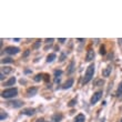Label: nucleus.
<instances>
[{"mask_svg": "<svg viewBox=\"0 0 122 122\" xmlns=\"http://www.w3.org/2000/svg\"><path fill=\"white\" fill-rule=\"evenodd\" d=\"M94 71H96V67H94V63L89 64V67L87 68V71H86V74L83 77V80H82V83L87 84L89 81L93 78V74H94Z\"/></svg>", "mask_w": 122, "mask_h": 122, "instance_id": "obj_1", "label": "nucleus"}, {"mask_svg": "<svg viewBox=\"0 0 122 122\" xmlns=\"http://www.w3.org/2000/svg\"><path fill=\"white\" fill-rule=\"evenodd\" d=\"M18 94V89L17 88H9V89H6L1 92V97L5 98V99H10V98H13Z\"/></svg>", "mask_w": 122, "mask_h": 122, "instance_id": "obj_2", "label": "nucleus"}, {"mask_svg": "<svg viewBox=\"0 0 122 122\" xmlns=\"http://www.w3.org/2000/svg\"><path fill=\"white\" fill-rule=\"evenodd\" d=\"M101 97H102V91H97V92H94L90 99V103L91 104H96V103L101 99Z\"/></svg>", "mask_w": 122, "mask_h": 122, "instance_id": "obj_3", "label": "nucleus"}, {"mask_svg": "<svg viewBox=\"0 0 122 122\" xmlns=\"http://www.w3.org/2000/svg\"><path fill=\"white\" fill-rule=\"evenodd\" d=\"M5 51H6V53H8V55H17L20 50H19V48H17V47H7Z\"/></svg>", "mask_w": 122, "mask_h": 122, "instance_id": "obj_4", "label": "nucleus"}, {"mask_svg": "<svg viewBox=\"0 0 122 122\" xmlns=\"http://www.w3.org/2000/svg\"><path fill=\"white\" fill-rule=\"evenodd\" d=\"M8 106L11 107V108H20V107L23 106V102L22 101H19V100H15V101H9Z\"/></svg>", "mask_w": 122, "mask_h": 122, "instance_id": "obj_5", "label": "nucleus"}, {"mask_svg": "<svg viewBox=\"0 0 122 122\" xmlns=\"http://www.w3.org/2000/svg\"><path fill=\"white\" fill-rule=\"evenodd\" d=\"M93 58H94V50L93 49H89L87 52V57H86V61H88V62H90V61L93 60Z\"/></svg>", "mask_w": 122, "mask_h": 122, "instance_id": "obj_6", "label": "nucleus"}, {"mask_svg": "<svg viewBox=\"0 0 122 122\" xmlns=\"http://www.w3.org/2000/svg\"><path fill=\"white\" fill-rule=\"evenodd\" d=\"M22 113L26 114V116H28V117H31L36 113V110L33 109V108H26V109L22 110Z\"/></svg>", "mask_w": 122, "mask_h": 122, "instance_id": "obj_7", "label": "nucleus"}, {"mask_svg": "<svg viewBox=\"0 0 122 122\" xmlns=\"http://www.w3.org/2000/svg\"><path fill=\"white\" fill-rule=\"evenodd\" d=\"M111 71H112V67H111V66H108V67H106L102 70V76L104 78H108L110 74H111Z\"/></svg>", "mask_w": 122, "mask_h": 122, "instance_id": "obj_8", "label": "nucleus"}, {"mask_svg": "<svg viewBox=\"0 0 122 122\" xmlns=\"http://www.w3.org/2000/svg\"><path fill=\"white\" fill-rule=\"evenodd\" d=\"M37 93H38V89L36 87H31L27 90V96L28 97H33V96H36Z\"/></svg>", "mask_w": 122, "mask_h": 122, "instance_id": "obj_9", "label": "nucleus"}, {"mask_svg": "<svg viewBox=\"0 0 122 122\" xmlns=\"http://www.w3.org/2000/svg\"><path fill=\"white\" fill-rule=\"evenodd\" d=\"M72 84H73V79L71 78V79H68V80L64 82L62 88H63V89H70V88L72 87Z\"/></svg>", "mask_w": 122, "mask_h": 122, "instance_id": "obj_10", "label": "nucleus"}, {"mask_svg": "<svg viewBox=\"0 0 122 122\" xmlns=\"http://www.w3.org/2000/svg\"><path fill=\"white\" fill-rule=\"evenodd\" d=\"M62 118H63V116H62L61 113H56V114L52 116V121L53 122H60L61 120H62Z\"/></svg>", "mask_w": 122, "mask_h": 122, "instance_id": "obj_11", "label": "nucleus"}, {"mask_svg": "<svg viewBox=\"0 0 122 122\" xmlns=\"http://www.w3.org/2000/svg\"><path fill=\"white\" fill-rule=\"evenodd\" d=\"M84 121H86V117H84V114H82V113L78 114V116L74 118V122H84Z\"/></svg>", "mask_w": 122, "mask_h": 122, "instance_id": "obj_12", "label": "nucleus"}, {"mask_svg": "<svg viewBox=\"0 0 122 122\" xmlns=\"http://www.w3.org/2000/svg\"><path fill=\"white\" fill-rule=\"evenodd\" d=\"M16 81H17V80H16V78H15V77L10 78L9 80L5 82V86H6V87H10V86H13V84L16 83Z\"/></svg>", "mask_w": 122, "mask_h": 122, "instance_id": "obj_13", "label": "nucleus"}, {"mask_svg": "<svg viewBox=\"0 0 122 122\" xmlns=\"http://www.w3.org/2000/svg\"><path fill=\"white\" fill-rule=\"evenodd\" d=\"M74 71V61H71L70 62V64H69V67H68V70H67V72L69 74H71L72 72Z\"/></svg>", "mask_w": 122, "mask_h": 122, "instance_id": "obj_14", "label": "nucleus"}, {"mask_svg": "<svg viewBox=\"0 0 122 122\" xmlns=\"http://www.w3.org/2000/svg\"><path fill=\"white\" fill-rule=\"evenodd\" d=\"M57 58V57H56V55L55 53H50V55H48V57H47V59H46V61H47V62H48V63H51L52 61L55 60V59Z\"/></svg>", "mask_w": 122, "mask_h": 122, "instance_id": "obj_15", "label": "nucleus"}, {"mask_svg": "<svg viewBox=\"0 0 122 122\" xmlns=\"http://www.w3.org/2000/svg\"><path fill=\"white\" fill-rule=\"evenodd\" d=\"M117 97L120 98V99L122 98V81L120 82L119 87H118V90H117Z\"/></svg>", "mask_w": 122, "mask_h": 122, "instance_id": "obj_16", "label": "nucleus"}, {"mask_svg": "<svg viewBox=\"0 0 122 122\" xmlns=\"http://www.w3.org/2000/svg\"><path fill=\"white\" fill-rule=\"evenodd\" d=\"M11 71H12V68H10V67H3L1 72H2L3 74H8V73H10Z\"/></svg>", "mask_w": 122, "mask_h": 122, "instance_id": "obj_17", "label": "nucleus"}, {"mask_svg": "<svg viewBox=\"0 0 122 122\" xmlns=\"http://www.w3.org/2000/svg\"><path fill=\"white\" fill-rule=\"evenodd\" d=\"M103 84H104V81H103L102 79H98V80L94 81V86H96V87H102Z\"/></svg>", "mask_w": 122, "mask_h": 122, "instance_id": "obj_18", "label": "nucleus"}, {"mask_svg": "<svg viewBox=\"0 0 122 122\" xmlns=\"http://www.w3.org/2000/svg\"><path fill=\"white\" fill-rule=\"evenodd\" d=\"M2 63H12L13 62V60L11 58H5V59H2Z\"/></svg>", "mask_w": 122, "mask_h": 122, "instance_id": "obj_19", "label": "nucleus"}, {"mask_svg": "<svg viewBox=\"0 0 122 122\" xmlns=\"http://www.w3.org/2000/svg\"><path fill=\"white\" fill-rule=\"evenodd\" d=\"M76 104H77V98H74V99L69 101V107H74Z\"/></svg>", "mask_w": 122, "mask_h": 122, "instance_id": "obj_20", "label": "nucleus"}, {"mask_svg": "<svg viewBox=\"0 0 122 122\" xmlns=\"http://www.w3.org/2000/svg\"><path fill=\"white\" fill-rule=\"evenodd\" d=\"M7 117H8V116H7V113L5 112V111H1V113H0V120H1V121H3Z\"/></svg>", "mask_w": 122, "mask_h": 122, "instance_id": "obj_21", "label": "nucleus"}, {"mask_svg": "<svg viewBox=\"0 0 122 122\" xmlns=\"http://www.w3.org/2000/svg\"><path fill=\"white\" fill-rule=\"evenodd\" d=\"M33 80L36 81V82H39V81L42 80V74H37L35 78H33Z\"/></svg>", "mask_w": 122, "mask_h": 122, "instance_id": "obj_22", "label": "nucleus"}, {"mask_svg": "<svg viewBox=\"0 0 122 122\" xmlns=\"http://www.w3.org/2000/svg\"><path fill=\"white\" fill-rule=\"evenodd\" d=\"M61 73H62V72H61L60 70H56L55 71V74H56V77H57L56 78V81H58V77L59 76H61Z\"/></svg>", "mask_w": 122, "mask_h": 122, "instance_id": "obj_23", "label": "nucleus"}, {"mask_svg": "<svg viewBox=\"0 0 122 122\" xmlns=\"http://www.w3.org/2000/svg\"><path fill=\"white\" fill-rule=\"evenodd\" d=\"M100 53H101V55H106V49H104V47H101V48H100Z\"/></svg>", "mask_w": 122, "mask_h": 122, "instance_id": "obj_24", "label": "nucleus"}, {"mask_svg": "<svg viewBox=\"0 0 122 122\" xmlns=\"http://www.w3.org/2000/svg\"><path fill=\"white\" fill-rule=\"evenodd\" d=\"M46 42H47V43H52V42H53V39H52V38L46 39Z\"/></svg>", "mask_w": 122, "mask_h": 122, "instance_id": "obj_25", "label": "nucleus"}, {"mask_svg": "<svg viewBox=\"0 0 122 122\" xmlns=\"http://www.w3.org/2000/svg\"><path fill=\"white\" fill-rule=\"evenodd\" d=\"M30 53V50H27V51H25V53H23V57H28Z\"/></svg>", "mask_w": 122, "mask_h": 122, "instance_id": "obj_26", "label": "nucleus"}, {"mask_svg": "<svg viewBox=\"0 0 122 122\" xmlns=\"http://www.w3.org/2000/svg\"><path fill=\"white\" fill-rule=\"evenodd\" d=\"M58 41L60 42V43H63V42L66 41V39H64V38H60V39H58Z\"/></svg>", "mask_w": 122, "mask_h": 122, "instance_id": "obj_27", "label": "nucleus"}, {"mask_svg": "<svg viewBox=\"0 0 122 122\" xmlns=\"http://www.w3.org/2000/svg\"><path fill=\"white\" fill-rule=\"evenodd\" d=\"M3 79H5V74H3V73H2V72H1V73H0V80L2 81V80H3Z\"/></svg>", "mask_w": 122, "mask_h": 122, "instance_id": "obj_28", "label": "nucleus"}, {"mask_svg": "<svg viewBox=\"0 0 122 122\" xmlns=\"http://www.w3.org/2000/svg\"><path fill=\"white\" fill-rule=\"evenodd\" d=\"M64 57H66V55L63 53V55H62V56L60 57V61H63V60H64Z\"/></svg>", "mask_w": 122, "mask_h": 122, "instance_id": "obj_29", "label": "nucleus"}, {"mask_svg": "<svg viewBox=\"0 0 122 122\" xmlns=\"http://www.w3.org/2000/svg\"><path fill=\"white\" fill-rule=\"evenodd\" d=\"M39 43H40V41H39V42H37V43H36V45H35V48H36V49H37V48H38V47H39Z\"/></svg>", "mask_w": 122, "mask_h": 122, "instance_id": "obj_30", "label": "nucleus"}, {"mask_svg": "<svg viewBox=\"0 0 122 122\" xmlns=\"http://www.w3.org/2000/svg\"><path fill=\"white\" fill-rule=\"evenodd\" d=\"M37 122H46V121L43 119H38V120H37Z\"/></svg>", "mask_w": 122, "mask_h": 122, "instance_id": "obj_31", "label": "nucleus"}, {"mask_svg": "<svg viewBox=\"0 0 122 122\" xmlns=\"http://www.w3.org/2000/svg\"><path fill=\"white\" fill-rule=\"evenodd\" d=\"M20 83H26V81H25V80H22V79H21V80H20Z\"/></svg>", "mask_w": 122, "mask_h": 122, "instance_id": "obj_32", "label": "nucleus"}, {"mask_svg": "<svg viewBox=\"0 0 122 122\" xmlns=\"http://www.w3.org/2000/svg\"><path fill=\"white\" fill-rule=\"evenodd\" d=\"M120 122H122V119H121V120H120Z\"/></svg>", "mask_w": 122, "mask_h": 122, "instance_id": "obj_33", "label": "nucleus"}]
</instances>
